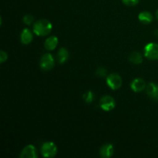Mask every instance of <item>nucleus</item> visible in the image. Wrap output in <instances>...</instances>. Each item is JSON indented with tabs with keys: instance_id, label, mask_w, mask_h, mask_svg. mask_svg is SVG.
<instances>
[{
	"instance_id": "1",
	"label": "nucleus",
	"mask_w": 158,
	"mask_h": 158,
	"mask_svg": "<svg viewBox=\"0 0 158 158\" xmlns=\"http://www.w3.org/2000/svg\"><path fill=\"white\" fill-rule=\"evenodd\" d=\"M52 30V24L50 21L42 19L37 20L33 24V31L34 33L38 36H46L49 35Z\"/></svg>"
},
{
	"instance_id": "2",
	"label": "nucleus",
	"mask_w": 158,
	"mask_h": 158,
	"mask_svg": "<svg viewBox=\"0 0 158 158\" xmlns=\"http://www.w3.org/2000/svg\"><path fill=\"white\" fill-rule=\"evenodd\" d=\"M143 56L149 60H158V43H150L147 44L143 49Z\"/></svg>"
},
{
	"instance_id": "3",
	"label": "nucleus",
	"mask_w": 158,
	"mask_h": 158,
	"mask_svg": "<svg viewBox=\"0 0 158 158\" xmlns=\"http://www.w3.org/2000/svg\"><path fill=\"white\" fill-rule=\"evenodd\" d=\"M106 84L113 90H117L123 84V80L121 77L117 73H112L109 74L106 78Z\"/></svg>"
},
{
	"instance_id": "4",
	"label": "nucleus",
	"mask_w": 158,
	"mask_h": 158,
	"mask_svg": "<svg viewBox=\"0 0 158 158\" xmlns=\"http://www.w3.org/2000/svg\"><path fill=\"white\" fill-rule=\"evenodd\" d=\"M58 148L53 142H45L41 147V154L44 157H54L57 154Z\"/></svg>"
},
{
	"instance_id": "5",
	"label": "nucleus",
	"mask_w": 158,
	"mask_h": 158,
	"mask_svg": "<svg viewBox=\"0 0 158 158\" xmlns=\"http://www.w3.org/2000/svg\"><path fill=\"white\" fill-rule=\"evenodd\" d=\"M55 66V59L51 53H45L40 60V66L43 71H49Z\"/></svg>"
},
{
	"instance_id": "6",
	"label": "nucleus",
	"mask_w": 158,
	"mask_h": 158,
	"mask_svg": "<svg viewBox=\"0 0 158 158\" xmlns=\"http://www.w3.org/2000/svg\"><path fill=\"white\" fill-rule=\"evenodd\" d=\"M99 105H100V107L101 108L103 111L110 112V111H112L115 108L116 101L111 96H103V97L100 98Z\"/></svg>"
},
{
	"instance_id": "7",
	"label": "nucleus",
	"mask_w": 158,
	"mask_h": 158,
	"mask_svg": "<svg viewBox=\"0 0 158 158\" xmlns=\"http://www.w3.org/2000/svg\"><path fill=\"white\" fill-rule=\"evenodd\" d=\"M38 157L37 150L34 145H26L19 154L20 158H36Z\"/></svg>"
},
{
	"instance_id": "8",
	"label": "nucleus",
	"mask_w": 158,
	"mask_h": 158,
	"mask_svg": "<svg viewBox=\"0 0 158 158\" xmlns=\"http://www.w3.org/2000/svg\"><path fill=\"white\" fill-rule=\"evenodd\" d=\"M146 93L150 99L158 101V85L155 83H149L147 85Z\"/></svg>"
},
{
	"instance_id": "9",
	"label": "nucleus",
	"mask_w": 158,
	"mask_h": 158,
	"mask_svg": "<svg viewBox=\"0 0 158 158\" xmlns=\"http://www.w3.org/2000/svg\"><path fill=\"white\" fill-rule=\"evenodd\" d=\"M147 84L144 80L141 78H135L132 80L131 83V88L134 92L140 93L145 90Z\"/></svg>"
},
{
	"instance_id": "10",
	"label": "nucleus",
	"mask_w": 158,
	"mask_h": 158,
	"mask_svg": "<svg viewBox=\"0 0 158 158\" xmlns=\"http://www.w3.org/2000/svg\"><path fill=\"white\" fill-rule=\"evenodd\" d=\"M114 148L112 143H105L100 148V156L102 158H110L114 155Z\"/></svg>"
},
{
	"instance_id": "11",
	"label": "nucleus",
	"mask_w": 158,
	"mask_h": 158,
	"mask_svg": "<svg viewBox=\"0 0 158 158\" xmlns=\"http://www.w3.org/2000/svg\"><path fill=\"white\" fill-rule=\"evenodd\" d=\"M59 40L56 35H50L44 42V47L46 50L52 51L57 47Z\"/></svg>"
},
{
	"instance_id": "12",
	"label": "nucleus",
	"mask_w": 158,
	"mask_h": 158,
	"mask_svg": "<svg viewBox=\"0 0 158 158\" xmlns=\"http://www.w3.org/2000/svg\"><path fill=\"white\" fill-rule=\"evenodd\" d=\"M32 40H33V35H32V32L30 29L26 28V29L22 31L21 34H20V41L23 44H30L32 43Z\"/></svg>"
},
{
	"instance_id": "13",
	"label": "nucleus",
	"mask_w": 158,
	"mask_h": 158,
	"mask_svg": "<svg viewBox=\"0 0 158 158\" xmlns=\"http://www.w3.org/2000/svg\"><path fill=\"white\" fill-rule=\"evenodd\" d=\"M69 51L65 47H61L56 54V60L60 64H64L69 60Z\"/></svg>"
},
{
	"instance_id": "14",
	"label": "nucleus",
	"mask_w": 158,
	"mask_h": 158,
	"mask_svg": "<svg viewBox=\"0 0 158 158\" xmlns=\"http://www.w3.org/2000/svg\"><path fill=\"white\" fill-rule=\"evenodd\" d=\"M138 19L139 21L141 23L145 25H149L154 20V16H153L152 14L150 12L148 11H143L139 13L138 15Z\"/></svg>"
},
{
	"instance_id": "15",
	"label": "nucleus",
	"mask_w": 158,
	"mask_h": 158,
	"mask_svg": "<svg viewBox=\"0 0 158 158\" xmlns=\"http://www.w3.org/2000/svg\"><path fill=\"white\" fill-rule=\"evenodd\" d=\"M128 60L133 64L140 65L143 63V56H142V54L140 52L134 51V52H132L130 54L129 57H128Z\"/></svg>"
},
{
	"instance_id": "16",
	"label": "nucleus",
	"mask_w": 158,
	"mask_h": 158,
	"mask_svg": "<svg viewBox=\"0 0 158 158\" xmlns=\"http://www.w3.org/2000/svg\"><path fill=\"white\" fill-rule=\"evenodd\" d=\"M83 99L86 103H91L92 102H94V99H95V96H94V94L92 91L88 90L86 93H84V94L83 95Z\"/></svg>"
},
{
	"instance_id": "17",
	"label": "nucleus",
	"mask_w": 158,
	"mask_h": 158,
	"mask_svg": "<svg viewBox=\"0 0 158 158\" xmlns=\"http://www.w3.org/2000/svg\"><path fill=\"white\" fill-rule=\"evenodd\" d=\"M96 75L98 77H100V78H104V77H107V70L106 69H105L104 67H99L98 69L96 71Z\"/></svg>"
},
{
	"instance_id": "18",
	"label": "nucleus",
	"mask_w": 158,
	"mask_h": 158,
	"mask_svg": "<svg viewBox=\"0 0 158 158\" xmlns=\"http://www.w3.org/2000/svg\"><path fill=\"white\" fill-rule=\"evenodd\" d=\"M23 23L26 25H27V26H31L34 22V17L32 16V15L27 14V15H25L24 16H23Z\"/></svg>"
},
{
	"instance_id": "19",
	"label": "nucleus",
	"mask_w": 158,
	"mask_h": 158,
	"mask_svg": "<svg viewBox=\"0 0 158 158\" xmlns=\"http://www.w3.org/2000/svg\"><path fill=\"white\" fill-rule=\"evenodd\" d=\"M122 2L127 6H135L139 3L140 0H121Z\"/></svg>"
},
{
	"instance_id": "20",
	"label": "nucleus",
	"mask_w": 158,
	"mask_h": 158,
	"mask_svg": "<svg viewBox=\"0 0 158 158\" xmlns=\"http://www.w3.org/2000/svg\"><path fill=\"white\" fill-rule=\"evenodd\" d=\"M8 60V55L5 51H0V63H3Z\"/></svg>"
},
{
	"instance_id": "21",
	"label": "nucleus",
	"mask_w": 158,
	"mask_h": 158,
	"mask_svg": "<svg viewBox=\"0 0 158 158\" xmlns=\"http://www.w3.org/2000/svg\"><path fill=\"white\" fill-rule=\"evenodd\" d=\"M156 19H157V21H158V9L157 10V12H156Z\"/></svg>"
}]
</instances>
